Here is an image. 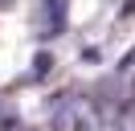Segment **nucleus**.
Masks as SVG:
<instances>
[{"mask_svg":"<svg viewBox=\"0 0 135 131\" xmlns=\"http://www.w3.org/2000/svg\"><path fill=\"white\" fill-rule=\"evenodd\" d=\"M53 127L57 131H94L98 127V106L86 94H61L53 106Z\"/></svg>","mask_w":135,"mask_h":131,"instance_id":"1","label":"nucleus"}]
</instances>
